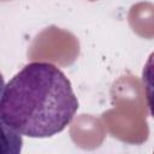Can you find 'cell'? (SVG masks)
Masks as SVG:
<instances>
[{"instance_id":"cell-1","label":"cell","mask_w":154,"mask_h":154,"mask_svg":"<svg viewBox=\"0 0 154 154\" xmlns=\"http://www.w3.org/2000/svg\"><path fill=\"white\" fill-rule=\"evenodd\" d=\"M77 109L70 81L60 69L46 61L26 64L8 81L0 96V119L31 138L61 132Z\"/></svg>"},{"instance_id":"cell-2","label":"cell","mask_w":154,"mask_h":154,"mask_svg":"<svg viewBox=\"0 0 154 154\" xmlns=\"http://www.w3.org/2000/svg\"><path fill=\"white\" fill-rule=\"evenodd\" d=\"M22 147V135L0 119V154H18Z\"/></svg>"},{"instance_id":"cell-3","label":"cell","mask_w":154,"mask_h":154,"mask_svg":"<svg viewBox=\"0 0 154 154\" xmlns=\"http://www.w3.org/2000/svg\"><path fill=\"white\" fill-rule=\"evenodd\" d=\"M5 79H4V77H2V75L0 73V96H1V94H2V91H4V89H5Z\"/></svg>"}]
</instances>
